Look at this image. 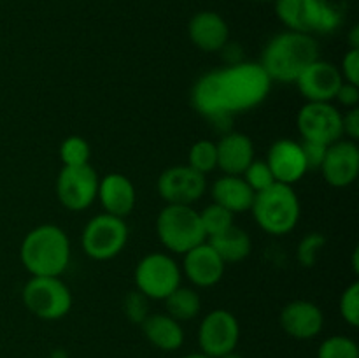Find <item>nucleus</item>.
Segmentation results:
<instances>
[{
    "mask_svg": "<svg viewBox=\"0 0 359 358\" xmlns=\"http://www.w3.org/2000/svg\"><path fill=\"white\" fill-rule=\"evenodd\" d=\"M302 151H304L305 164H307L309 171H319L325 160L326 147L325 144L314 142V140H304L302 139Z\"/></svg>",
    "mask_w": 359,
    "mask_h": 358,
    "instance_id": "34",
    "label": "nucleus"
},
{
    "mask_svg": "<svg viewBox=\"0 0 359 358\" xmlns=\"http://www.w3.org/2000/svg\"><path fill=\"white\" fill-rule=\"evenodd\" d=\"M335 100L346 109L358 107V104H359V86H358V84H353V83H347V81H344V83L340 84L339 91H337Z\"/></svg>",
    "mask_w": 359,
    "mask_h": 358,
    "instance_id": "36",
    "label": "nucleus"
},
{
    "mask_svg": "<svg viewBox=\"0 0 359 358\" xmlns=\"http://www.w3.org/2000/svg\"><path fill=\"white\" fill-rule=\"evenodd\" d=\"M158 195L167 204L193 206L207 190L205 175L193 171L188 164L165 168L156 183Z\"/></svg>",
    "mask_w": 359,
    "mask_h": 358,
    "instance_id": "13",
    "label": "nucleus"
},
{
    "mask_svg": "<svg viewBox=\"0 0 359 358\" xmlns=\"http://www.w3.org/2000/svg\"><path fill=\"white\" fill-rule=\"evenodd\" d=\"M70 255L69 235L56 225H39L21 241L20 260L32 276L60 277L69 267Z\"/></svg>",
    "mask_w": 359,
    "mask_h": 358,
    "instance_id": "2",
    "label": "nucleus"
},
{
    "mask_svg": "<svg viewBox=\"0 0 359 358\" xmlns=\"http://www.w3.org/2000/svg\"><path fill=\"white\" fill-rule=\"evenodd\" d=\"M242 178H244V181L248 183L249 188L255 193L263 192V190H266L269 186H272L273 183H277L272 171H270L269 164H266L265 160H256V158L249 164V167L242 172Z\"/></svg>",
    "mask_w": 359,
    "mask_h": 358,
    "instance_id": "31",
    "label": "nucleus"
},
{
    "mask_svg": "<svg viewBox=\"0 0 359 358\" xmlns=\"http://www.w3.org/2000/svg\"><path fill=\"white\" fill-rule=\"evenodd\" d=\"M297 128L304 140L330 146L344 139L342 112L333 102H307L297 114Z\"/></svg>",
    "mask_w": 359,
    "mask_h": 358,
    "instance_id": "11",
    "label": "nucleus"
},
{
    "mask_svg": "<svg viewBox=\"0 0 359 358\" xmlns=\"http://www.w3.org/2000/svg\"><path fill=\"white\" fill-rule=\"evenodd\" d=\"M128 235L130 232L125 218L102 213L91 218L83 228L81 244L90 258L105 262L116 258L125 249Z\"/></svg>",
    "mask_w": 359,
    "mask_h": 358,
    "instance_id": "8",
    "label": "nucleus"
},
{
    "mask_svg": "<svg viewBox=\"0 0 359 358\" xmlns=\"http://www.w3.org/2000/svg\"><path fill=\"white\" fill-rule=\"evenodd\" d=\"M217 168L223 174L242 175L255 160V144L251 137L242 132H228L216 142Z\"/></svg>",
    "mask_w": 359,
    "mask_h": 358,
    "instance_id": "21",
    "label": "nucleus"
},
{
    "mask_svg": "<svg viewBox=\"0 0 359 358\" xmlns=\"http://www.w3.org/2000/svg\"><path fill=\"white\" fill-rule=\"evenodd\" d=\"M219 358H245V357H242V354L237 353V351H231V353L223 354V357H219Z\"/></svg>",
    "mask_w": 359,
    "mask_h": 358,
    "instance_id": "40",
    "label": "nucleus"
},
{
    "mask_svg": "<svg viewBox=\"0 0 359 358\" xmlns=\"http://www.w3.org/2000/svg\"><path fill=\"white\" fill-rule=\"evenodd\" d=\"M256 2H276V0H256Z\"/></svg>",
    "mask_w": 359,
    "mask_h": 358,
    "instance_id": "42",
    "label": "nucleus"
},
{
    "mask_svg": "<svg viewBox=\"0 0 359 358\" xmlns=\"http://www.w3.org/2000/svg\"><path fill=\"white\" fill-rule=\"evenodd\" d=\"M326 246V237L318 232L305 235L297 248V260L302 267H314Z\"/></svg>",
    "mask_w": 359,
    "mask_h": 358,
    "instance_id": "30",
    "label": "nucleus"
},
{
    "mask_svg": "<svg viewBox=\"0 0 359 358\" xmlns=\"http://www.w3.org/2000/svg\"><path fill=\"white\" fill-rule=\"evenodd\" d=\"M200 353L209 358H219L237 350L241 340V325L233 312L226 309H214L200 321L198 333Z\"/></svg>",
    "mask_w": 359,
    "mask_h": 358,
    "instance_id": "10",
    "label": "nucleus"
},
{
    "mask_svg": "<svg viewBox=\"0 0 359 358\" xmlns=\"http://www.w3.org/2000/svg\"><path fill=\"white\" fill-rule=\"evenodd\" d=\"M214 251L221 256L224 263H241L251 255L252 251V241L249 237L248 232L244 228L231 225L228 230L223 234H217L214 237L207 239Z\"/></svg>",
    "mask_w": 359,
    "mask_h": 358,
    "instance_id": "24",
    "label": "nucleus"
},
{
    "mask_svg": "<svg viewBox=\"0 0 359 358\" xmlns=\"http://www.w3.org/2000/svg\"><path fill=\"white\" fill-rule=\"evenodd\" d=\"M165 309L167 314L177 319L179 323L195 319L202 311V298L195 288L179 286L165 298Z\"/></svg>",
    "mask_w": 359,
    "mask_h": 358,
    "instance_id": "25",
    "label": "nucleus"
},
{
    "mask_svg": "<svg viewBox=\"0 0 359 358\" xmlns=\"http://www.w3.org/2000/svg\"><path fill=\"white\" fill-rule=\"evenodd\" d=\"M318 358H359V347L351 337L330 336L319 344Z\"/></svg>",
    "mask_w": 359,
    "mask_h": 358,
    "instance_id": "29",
    "label": "nucleus"
},
{
    "mask_svg": "<svg viewBox=\"0 0 359 358\" xmlns=\"http://www.w3.org/2000/svg\"><path fill=\"white\" fill-rule=\"evenodd\" d=\"M98 181L100 178L90 164L62 167L56 178V197L65 209L86 211L97 200Z\"/></svg>",
    "mask_w": 359,
    "mask_h": 358,
    "instance_id": "12",
    "label": "nucleus"
},
{
    "mask_svg": "<svg viewBox=\"0 0 359 358\" xmlns=\"http://www.w3.org/2000/svg\"><path fill=\"white\" fill-rule=\"evenodd\" d=\"M339 311L344 321L356 329L359 325V283L354 281L342 291L339 300Z\"/></svg>",
    "mask_w": 359,
    "mask_h": 358,
    "instance_id": "32",
    "label": "nucleus"
},
{
    "mask_svg": "<svg viewBox=\"0 0 359 358\" xmlns=\"http://www.w3.org/2000/svg\"><path fill=\"white\" fill-rule=\"evenodd\" d=\"M156 235L163 248L174 255H184L207 241L198 211L193 206L167 204L156 218Z\"/></svg>",
    "mask_w": 359,
    "mask_h": 358,
    "instance_id": "5",
    "label": "nucleus"
},
{
    "mask_svg": "<svg viewBox=\"0 0 359 358\" xmlns=\"http://www.w3.org/2000/svg\"><path fill=\"white\" fill-rule=\"evenodd\" d=\"M182 358H209L207 357V354H203V353H191V354H186V357H182Z\"/></svg>",
    "mask_w": 359,
    "mask_h": 358,
    "instance_id": "41",
    "label": "nucleus"
},
{
    "mask_svg": "<svg viewBox=\"0 0 359 358\" xmlns=\"http://www.w3.org/2000/svg\"><path fill=\"white\" fill-rule=\"evenodd\" d=\"M97 199L104 213L118 218H126L137 204L135 185L125 174L111 172L98 181Z\"/></svg>",
    "mask_w": 359,
    "mask_h": 358,
    "instance_id": "19",
    "label": "nucleus"
},
{
    "mask_svg": "<svg viewBox=\"0 0 359 358\" xmlns=\"http://www.w3.org/2000/svg\"><path fill=\"white\" fill-rule=\"evenodd\" d=\"M276 13L287 30L330 34L342 23V14L330 0H276Z\"/></svg>",
    "mask_w": 359,
    "mask_h": 358,
    "instance_id": "6",
    "label": "nucleus"
},
{
    "mask_svg": "<svg viewBox=\"0 0 359 358\" xmlns=\"http://www.w3.org/2000/svg\"><path fill=\"white\" fill-rule=\"evenodd\" d=\"M188 165L193 171L200 172V174L207 175L209 172L217 168V150L216 142L212 140H196L188 153Z\"/></svg>",
    "mask_w": 359,
    "mask_h": 358,
    "instance_id": "26",
    "label": "nucleus"
},
{
    "mask_svg": "<svg viewBox=\"0 0 359 358\" xmlns=\"http://www.w3.org/2000/svg\"><path fill=\"white\" fill-rule=\"evenodd\" d=\"M344 83L340 69L326 60H314L297 77L298 91L307 102H333Z\"/></svg>",
    "mask_w": 359,
    "mask_h": 358,
    "instance_id": "14",
    "label": "nucleus"
},
{
    "mask_svg": "<svg viewBox=\"0 0 359 358\" xmlns=\"http://www.w3.org/2000/svg\"><path fill=\"white\" fill-rule=\"evenodd\" d=\"M251 213L263 232L270 235H286L293 232L300 221V199L293 186L273 183L263 192L255 193Z\"/></svg>",
    "mask_w": 359,
    "mask_h": 358,
    "instance_id": "4",
    "label": "nucleus"
},
{
    "mask_svg": "<svg viewBox=\"0 0 359 358\" xmlns=\"http://www.w3.org/2000/svg\"><path fill=\"white\" fill-rule=\"evenodd\" d=\"M342 79L347 83L358 84L359 86V49H351L344 55L342 67H340Z\"/></svg>",
    "mask_w": 359,
    "mask_h": 358,
    "instance_id": "35",
    "label": "nucleus"
},
{
    "mask_svg": "<svg viewBox=\"0 0 359 358\" xmlns=\"http://www.w3.org/2000/svg\"><path fill=\"white\" fill-rule=\"evenodd\" d=\"M351 49H359V27H354L351 30Z\"/></svg>",
    "mask_w": 359,
    "mask_h": 358,
    "instance_id": "38",
    "label": "nucleus"
},
{
    "mask_svg": "<svg viewBox=\"0 0 359 358\" xmlns=\"http://www.w3.org/2000/svg\"><path fill=\"white\" fill-rule=\"evenodd\" d=\"M91 147L81 135H70L60 144V160L63 167H79L90 164Z\"/></svg>",
    "mask_w": 359,
    "mask_h": 358,
    "instance_id": "28",
    "label": "nucleus"
},
{
    "mask_svg": "<svg viewBox=\"0 0 359 358\" xmlns=\"http://www.w3.org/2000/svg\"><path fill=\"white\" fill-rule=\"evenodd\" d=\"M280 329L284 333L297 340H311L316 339L325 329V314L321 307L311 300L287 302L283 307L279 316Z\"/></svg>",
    "mask_w": 359,
    "mask_h": 358,
    "instance_id": "16",
    "label": "nucleus"
},
{
    "mask_svg": "<svg viewBox=\"0 0 359 358\" xmlns=\"http://www.w3.org/2000/svg\"><path fill=\"white\" fill-rule=\"evenodd\" d=\"M133 279L137 290L149 300H165L181 286L182 272L179 263L167 253H149L139 260Z\"/></svg>",
    "mask_w": 359,
    "mask_h": 358,
    "instance_id": "9",
    "label": "nucleus"
},
{
    "mask_svg": "<svg viewBox=\"0 0 359 358\" xmlns=\"http://www.w3.org/2000/svg\"><path fill=\"white\" fill-rule=\"evenodd\" d=\"M189 41L205 53L221 51L230 41V28L224 18L214 11H200L188 23Z\"/></svg>",
    "mask_w": 359,
    "mask_h": 358,
    "instance_id": "20",
    "label": "nucleus"
},
{
    "mask_svg": "<svg viewBox=\"0 0 359 358\" xmlns=\"http://www.w3.org/2000/svg\"><path fill=\"white\" fill-rule=\"evenodd\" d=\"M182 256L184 258H182L181 272L188 277L193 286L210 288L223 279L226 263L207 241L189 249Z\"/></svg>",
    "mask_w": 359,
    "mask_h": 358,
    "instance_id": "17",
    "label": "nucleus"
},
{
    "mask_svg": "<svg viewBox=\"0 0 359 358\" xmlns=\"http://www.w3.org/2000/svg\"><path fill=\"white\" fill-rule=\"evenodd\" d=\"M266 164L277 183L293 186L309 172L302 144L291 139H279L270 146Z\"/></svg>",
    "mask_w": 359,
    "mask_h": 358,
    "instance_id": "18",
    "label": "nucleus"
},
{
    "mask_svg": "<svg viewBox=\"0 0 359 358\" xmlns=\"http://www.w3.org/2000/svg\"><path fill=\"white\" fill-rule=\"evenodd\" d=\"M144 337L161 351H177L184 344V329L167 312H151L140 323Z\"/></svg>",
    "mask_w": 359,
    "mask_h": 358,
    "instance_id": "22",
    "label": "nucleus"
},
{
    "mask_svg": "<svg viewBox=\"0 0 359 358\" xmlns=\"http://www.w3.org/2000/svg\"><path fill=\"white\" fill-rule=\"evenodd\" d=\"M319 58V46L314 35L286 30L269 41L262 53L259 65L272 83H294L302 70Z\"/></svg>",
    "mask_w": 359,
    "mask_h": 358,
    "instance_id": "3",
    "label": "nucleus"
},
{
    "mask_svg": "<svg viewBox=\"0 0 359 358\" xmlns=\"http://www.w3.org/2000/svg\"><path fill=\"white\" fill-rule=\"evenodd\" d=\"M272 79L258 62H238L200 77L191 90L193 107L205 118H224L262 104Z\"/></svg>",
    "mask_w": 359,
    "mask_h": 358,
    "instance_id": "1",
    "label": "nucleus"
},
{
    "mask_svg": "<svg viewBox=\"0 0 359 358\" xmlns=\"http://www.w3.org/2000/svg\"><path fill=\"white\" fill-rule=\"evenodd\" d=\"M200 221H202L203 232H205L207 239L214 237L217 234H223L224 230L231 227L233 223V213H230L228 209L221 207L219 204L212 202L207 207H203L202 211H198Z\"/></svg>",
    "mask_w": 359,
    "mask_h": 358,
    "instance_id": "27",
    "label": "nucleus"
},
{
    "mask_svg": "<svg viewBox=\"0 0 359 358\" xmlns=\"http://www.w3.org/2000/svg\"><path fill=\"white\" fill-rule=\"evenodd\" d=\"M49 358H69V354H67L65 350H55L49 354Z\"/></svg>",
    "mask_w": 359,
    "mask_h": 358,
    "instance_id": "39",
    "label": "nucleus"
},
{
    "mask_svg": "<svg viewBox=\"0 0 359 358\" xmlns=\"http://www.w3.org/2000/svg\"><path fill=\"white\" fill-rule=\"evenodd\" d=\"M342 132L346 139L356 140L359 139V107L347 109L342 112Z\"/></svg>",
    "mask_w": 359,
    "mask_h": 358,
    "instance_id": "37",
    "label": "nucleus"
},
{
    "mask_svg": "<svg viewBox=\"0 0 359 358\" xmlns=\"http://www.w3.org/2000/svg\"><path fill=\"white\" fill-rule=\"evenodd\" d=\"M21 298L25 307L44 321L65 318L72 309V291L60 277L32 276L25 283Z\"/></svg>",
    "mask_w": 359,
    "mask_h": 358,
    "instance_id": "7",
    "label": "nucleus"
},
{
    "mask_svg": "<svg viewBox=\"0 0 359 358\" xmlns=\"http://www.w3.org/2000/svg\"><path fill=\"white\" fill-rule=\"evenodd\" d=\"M123 311H125L126 318H128L130 321L139 323L140 325V323L151 314L149 298H147L144 293H140L139 290L130 291V293L125 297V300H123Z\"/></svg>",
    "mask_w": 359,
    "mask_h": 358,
    "instance_id": "33",
    "label": "nucleus"
},
{
    "mask_svg": "<svg viewBox=\"0 0 359 358\" xmlns=\"http://www.w3.org/2000/svg\"><path fill=\"white\" fill-rule=\"evenodd\" d=\"M210 195H212V202L219 204L221 207L233 214L251 211L252 200H255V192L249 188L244 178L231 174H223L217 178L212 183Z\"/></svg>",
    "mask_w": 359,
    "mask_h": 358,
    "instance_id": "23",
    "label": "nucleus"
},
{
    "mask_svg": "<svg viewBox=\"0 0 359 358\" xmlns=\"http://www.w3.org/2000/svg\"><path fill=\"white\" fill-rule=\"evenodd\" d=\"M325 181L333 188H347L359 175V147L354 140L339 139L326 147L321 165Z\"/></svg>",
    "mask_w": 359,
    "mask_h": 358,
    "instance_id": "15",
    "label": "nucleus"
}]
</instances>
